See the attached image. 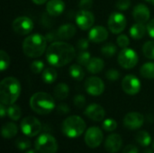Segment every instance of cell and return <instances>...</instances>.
Instances as JSON below:
<instances>
[{"mask_svg":"<svg viewBox=\"0 0 154 153\" xmlns=\"http://www.w3.org/2000/svg\"><path fill=\"white\" fill-rule=\"evenodd\" d=\"M76 56L75 48L65 41H56L51 43L46 50V59L51 66L61 68L70 63Z\"/></svg>","mask_w":154,"mask_h":153,"instance_id":"cell-1","label":"cell"},{"mask_svg":"<svg viewBox=\"0 0 154 153\" xmlns=\"http://www.w3.org/2000/svg\"><path fill=\"white\" fill-rule=\"evenodd\" d=\"M21 94V84L14 77L5 78L0 83V100L5 106L14 105Z\"/></svg>","mask_w":154,"mask_h":153,"instance_id":"cell-2","label":"cell"},{"mask_svg":"<svg viewBox=\"0 0 154 153\" xmlns=\"http://www.w3.org/2000/svg\"><path fill=\"white\" fill-rule=\"evenodd\" d=\"M47 40L39 33L26 37L23 42V53L29 58H39L47 50Z\"/></svg>","mask_w":154,"mask_h":153,"instance_id":"cell-3","label":"cell"},{"mask_svg":"<svg viewBox=\"0 0 154 153\" xmlns=\"http://www.w3.org/2000/svg\"><path fill=\"white\" fill-rule=\"evenodd\" d=\"M30 106L38 115H48L55 108V100L48 93L37 92L30 99Z\"/></svg>","mask_w":154,"mask_h":153,"instance_id":"cell-4","label":"cell"},{"mask_svg":"<svg viewBox=\"0 0 154 153\" xmlns=\"http://www.w3.org/2000/svg\"><path fill=\"white\" fill-rule=\"evenodd\" d=\"M61 130L64 135L69 138H78L86 130L85 121L79 115H71L67 117L61 125Z\"/></svg>","mask_w":154,"mask_h":153,"instance_id":"cell-5","label":"cell"},{"mask_svg":"<svg viewBox=\"0 0 154 153\" xmlns=\"http://www.w3.org/2000/svg\"><path fill=\"white\" fill-rule=\"evenodd\" d=\"M35 149L40 153H56L58 151V142L56 139L49 134H41L34 142Z\"/></svg>","mask_w":154,"mask_h":153,"instance_id":"cell-6","label":"cell"},{"mask_svg":"<svg viewBox=\"0 0 154 153\" xmlns=\"http://www.w3.org/2000/svg\"><path fill=\"white\" fill-rule=\"evenodd\" d=\"M22 133L28 137H34L38 135L42 128L41 122L34 116L24 117L20 124Z\"/></svg>","mask_w":154,"mask_h":153,"instance_id":"cell-7","label":"cell"},{"mask_svg":"<svg viewBox=\"0 0 154 153\" xmlns=\"http://www.w3.org/2000/svg\"><path fill=\"white\" fill-rule=\"evenodd\" d=\"M117 60L121 67L125 69H130L134 68L138 63V55L133 49L125 48L120 51Z\"/></svg>","mask_w":154,"mask_h":153,"instance_id":"cell-8","label":"cell"},{"mask_svg":"<svg viewBox=\"0 0 154 153\" xmlns=\"http://www.w3.org/2000/svg\"><path fill=\"white\" fill-rule=\"evenodd\" d=\"M126 24H127L126 18L121 13L118 12L112 13L108 17V21H107L108 29L114 34L121 33L125 29Z\"/></svg>","mask_w":154,"mask_h":153,"instance_id":"cell-9","label":"cell"},{"mask_svg":"<svg viewBox=\"0 0 154 153\" xmlns=\"http://www.w3.org/2000/svg\"><path fill=\"white\" fill-rule=\"evenodd\" d=\"M103 133L97 126L89 127L85 133V143L91 149L97 148L103 142Z\"/></svg>","mask_w":154,"mask_h":153,"instance_id":"cell-10","label":"cell"},{"mask_svg":"<svg viewBox=\"0 0 154 153\" xmlns=\"http://www.w3.org/2000/svg\"><path fill=\"white\" fill-rule=\"evenodd\" d=\"M12 28L17 34L27 35L33 29V22L27 16H20L14 20Z\"/></svg>","mask_w":154,"mask_h":153,"instance_id":"cell-11","label":"cell"},{"mask_svg":"<svg viewBox=\"0 0 154 153\" xmlns=\"http://www.w3.org/2000/svg\"><path fill=\"white\" fill-rule=\"evenodd\" d=\"M142 84L140 79L134 75H127L122 80V88L127 95L134 96L141 90Z\"/></svg>","mask_w":154,"mask_h":153,"instance_id":"cell-12","label":"cell"},{"mask_svg":"<svg viewBox=\"0 0 154 153\" xmlns=\"http://www.w3.org/2000/svg\"><path fill=\"white\" fill-rule=\"evenodd\" d=\"M86 91L93 96H101L105 90V84L103 80L97 77H90L85 82Z\"/></svg>","mask_w":154,"mask_h":153,"instance_id":"cell-13","label":"cell"},{"mask_svg":"<svg viewBox=\"0 0 154 153\" xmlns=\"http://www.w3.org/2000/svg\"><path fill=\"white\" fill-rule=\"evenodd\" d=\"M94 23L95 16L89 10H80L76 15V23L82 31L91 29Z\"/></svg>","mask_w":154,"mask_h":153,"instance_id":"cell-14","label":"cell"},{"mask_svg":"<svg viewBox=\"0 0 154 153\" xmlns=\"http://www.w3.org/2000/svg\"><path fill=\"white\" fill-rule=\"evenodd\" d=\"M144 124V116L138 112L128 113L124 118V124L129 130H137Z\"/></svg>","mask_w":154,"mask_h":153,"instance_id":"cell-15","label":"cell"},{"mask_svg":"<svg viewBox=\"0 0 154 153\" xmlns=\"http://www.w3.org/2000/svg\"><path fill=\"white\" fill-rule=\"evenodd\" d=\"M84 114L87 117H88L89 119L95 122H101L105 119V116H106L105 109L97 104L89 105L86 108Z\"/></svg>","mask_w":154,"mask_h":153,"instance_id":"cell-16","label":"cell"},{"mask_svg":"<svg viewBox=\"0 0 154 153\" xmlns=\"http://www.w3.org/2000/svg\"><path fill=\"white\" fill-rule=\"evenodd\" d=\"M108 37V31L104 26H94L90 29L88 32V39L92 42L99 43L105 41Z\"/></svg>","mask_w":154,"mask_h":153,"instance_id":"cell-17","label":"cell"},{"mask_svg":"<svg viewBox=\"0 0 154 153\" xmlns=\"http://www.w3.org/2000/svg\"><path fill=\"white\" fill-rule=\"evenodd\" d=\"M123 145V139L122 137L117 133H112L110 134L105 142V148L106 150L110 153L118 152Z\"/></svg>","mask_w":154,"mask_h":153,"instance_id":"cell-18","label":"cell"},{"mask_svg":"<svg viewBox=\"0 0 154 153\" xmlns=\"http://www.w3.org/2000/svg\"><path fill=\"white\" fill-rule=\"evenodd\" d=\"M133 15L136 23H145L149 21L151 13L147 5L143 4H139L134 6L133 11Z\"/></svg>","mask_w":154,"mask_h":153,"instance_id":"cell-19","label":"cell"},{"mask_svg":"<svg viewBox=\"0 0 154 153\" xmlns=\"http://www.w3.org/2000/svg\"><path fill=\"white\" fill-rule=\"evenodd\" d=\"M65 9V4L62 0H50L46 5V10L51 16L60 15Z\"/></svg>","mask_w":154,"mask_h":153,"instance_id":"cell-20","label":"cell"},{"mask_svg":"<svg viewBox=\"0 0 154 153\" xmlns=\"http://www.w3.org/2000/svg\"><path fill=\"white\" fill-rule=\"evenodd\" d=\"M76 32H77V28L72 23L62 24L57 31L59 39L63 41L71 39L76 34Z\"/></svg>","mask_w":154,"mask_h":153,"instance_id":"cell-21","label":"cell"},{"mask_svg":"<svg viewBox=\"0 0 154 153\" xmlns=\"http://www.w3.org/2000/svg\"><path fill=\"white\" fill-rule=\"evenodd\" d=\"M86 67L89 73L98 74L99 72H101L103 70V69L105 67V62L102 59L95 57V58H91V60H89V62L88 63V65Z\"/></svg>","mask_w":154,"mask_h":153,"instance_id":"cell-22","label":"cell"},{"mask_svg":"<svg viewBox=\"0 0 154 153\" xmlns=\"http://www.w3.org/2000/svg\"><path fill=\"white\" fill-rule=\"evenodd\" d=\"M146 31H147V27L144 25V23H135L130 28L129 33H130V35H131V37L133 39H134V40H141L145 35Z\"/></svg>","mask_w":154,"mask_h":153,"instance_id":"cell-23","label":"cell"},{"mask_svg":"<svg viewBox=\"0 0 154 153\" xmlns=\"http://www.w3.org/2000/svg\"><path fill=\"white\" fill-rule=\"evenodd\" d=\"M18 133V127L14 123H6L2 127V136L5 139H11Z\"/></svg>","mask_w":154,"mask_h":153,"instance_id":"cell-24","label":"cell"},{"mask_svg":"<svg viewBox=\"0 0 154 153\" xmlns=\"http://www.w3.org/2000/svg\"><path fill=\"white\" fill-rule=\"evenodd\" d=\"M69 86L67 84H65V83H60V84H58L54 87V90H53L54 96L58 100H64L69 96Z\"/></svg>","mask_w":154,"mask_h":153,"instance_id":"cell-25","label":"cell"},{"mask_svg":"<svg viewBox=\"0 0 154 153\" xmlns=\"http://www.w3.org/2000/svg\"><path fill=\"white\" fill-rule=\"evenodd\" d=\"M69 76L77 81L83 80V78L85 77V72H84L82 67L80 66V64L79 65V64L71 65L69 69Z\"/></svg>","mask_w":154,"mask_h":153,"instance_id":"cell-26","label":"cell"},{"mask_svg":"<svg viewBox=\"0 0 154 153\" xmlns=\"http://www.w3.org/2000/svg\"><path fill=\"white\" fill-rule=\"evenodd\" d=\"M58 74L53 68H47L42 72V78L47 84H52L57 79Z\"/></svg>","mask_w":154,"mask_h":153,"instance_id":"cell-27","label":"cell"},{"mask_svg":"<svg viewBox=\"0 0 154 153\" xmlns=\"http://www.w3.org/2000/svg\"><path fill=\"white\" fill-rule=\"evenodd\" d=\"M140 73L142 77L144 78L147 79L154 78V62L144 63L140 69Z\"/></svg>","mask_w":154,"mask_h":153,"instance_id":"cell-28","label":"cell"},{"mask_svg":"<svg viewBox=\"0 0 154 153\" xmlns=\"http://www.w3.org/2000/svg\"><path fill=\"white\" fill-rule=\"evenodd\" d=\"M136 142L143 147H148L152 142V137L146 131H140L135 136Z\"/></svg>","mask_w":154,"mask_h":153,"instance_id":"cell-29","label":"cell"},{"mask_svg":"<svg viewBox=\"0 0 154 153\" xmlns=\"http://www.w3.org/2000/svg\"><path fill=\"white\" fill-rule=\"evenodd\" d=\"M7 115L9 116L10 119H12L14 121H18L21 118V115H22L21 108L18 106L14 105V104L11 105V106H8Z\"/></svg>","mask_w":154,"mask_h":153,"instance_id":"cell-30","label":"cell"},{"mask_svg":"<svg viewBox=\"0 0 154 153\" xmlns=\"http://www.w3.org/2000/svg\"><path fill=\"white\" fill-rule=\"evenodd\" d=\"M143 55L150 60H154V41H146L143 46Z\"/></svg>","mask_w":154,"mask_h":153,"instance_id":"cell-31","label":"cell"},{"mask_svg":"<svg viewBox=\"0 0 154 153\" xmlns=\"http://www.w3.org/2000/svg\"><path fill=\"white\" fill-rule=\"evenodd\" d=\"M117 51V48L116 46L112 43V42H109V43H106L105 45L102 46L101 48V52L104 56L106 57H113Z\"/></svg>","mask_w":154,"mask_h":153,"instance_id":"cell-32","label":"cell"},{"mask_svg":"<svg viewBox=\"0 0 154 153\" xmlns=\"http://www.w3.org/2000/svg\"><path fill=\"white\" fill-rule=\"evenodd\" d=\"M76 60H77V62L80 64L81 66H87L89 60H91V55L88 51L82 50L77 55Z\"/></svg>","mask_w":154,"mask_h":153,"instance_id":"cell-33","label":"cell"},{"mask_svg":"<svg viewBox=\"0 0 154 153\" xmlns=\"http://www.w3.org/2000/svg\"><path fill=\"white\" fill-rule=\"evenodd\" d=\"M10 64V58L9 55L5 51V50H1L0 51V69L2 71L5 70L6 69H8Z\"/></svg>","mask_w":154,"mask_h":153,"instance_id":"cell-34","label":"cell"},{"mask_svg":"<svg viewBox=\"0 0 154 153\" xmlns=\"http://www.w3.org/2000/svg\"><path fill=\"white\" fill-rule=\"evenodd\" d=\"M102 127L106 132H113L117 128V123L116 120L112 118H108V119L104 120L102 124Z\"/></svg>","mask_w":154,"mask_h":153,"instance_id":"cell-35","label":"cell"},{"mask_svg":"<svg viewBox=\"0 0 154 153\" xmlns=\"http://www.w3.org/2000/svg\"><path fill=\"white\" fill-rule=\"evenodd\" d=\"M31 142L26 138H19L15 141V146L19 151H25L31 148Z\"/></svg>","mask_w":154,"mask_h":153,"instance_id":"cell-36","label":"cell"},{"mask_svg":"<svg viewBox=\"0 0 154 153\" xmlns=\"http://www.w3.org/2000/svg\"><path fill=\"white\" fill-rule=\"evenodd\" d=\"M44 62L40 60H33L31 64V70L32 73L34 74H40L42 73L44 69Z\"/></svg>","mask_w":154,"mask_h":153,"instance_id":"cell-37","label":"cell"},{"mask_svg":"<svg viewBox=\"0 0 154 153\" xmlns=\"http://www.w3.org/2000/svg\"><path fill=\"white\" fill-rule=\"evenodd\" d=\"M116 43L118 44V46L122 49H125L129 46L130 44V40L127 37V35L125 34H121L117 37L116 39Z\"/></svg>","mask_w":154,"mask_h":153,"instance_id":"cell-38","label":"cell"},{"mask_svg":"<svg viewBox=\"0 0 154 153\" xmlns=\"http://www.w3.org/2000/svg\"><path fill=\"white\" fill-rule=\"evenodd\" d=\"M106 77L108 80L114 82V81H116L120 78V72L117 70V69H111L109 70L106 71Z\"/></svg>","mask_w":154,"mask_h":153,"instance_id":"cell-39","label":"cell"},{"mask_svg":"<svg viewBox=\"0 0 154 153\" xmlns=\"http://www.w3.org/2000/svg\"><path fill=\"white\" fill-rule=\"evenodd\" d=\"M116 6L120 11H126L131 6V1L130 0H118L116 4Z\"/></svg>","mask_w":154,"mask_h":153,"instance_id":"cell-40","label":"cell"},{"mask_svg":"<svg viewBox=\"0 0 154 153\" xmlns=\"http://www.w3.org/2000/svg\"><path fill=\"white\" fill-rule=\"evenodd\" d=\"M74 105L78 108H82L86 105V98L82 95H77L74 97Z\"/></svg>","mask_w":154,"mask_h":153,"instance_id":"cell-41","label":"cell"},{"mask_svg":"<svg viewBox=\"0 0 154 153\" xmlns=\"http://www.w3.org/2000/svg\"><path fill=\"white\" fill-rule=\"evenodd\" d=\"M94 4L93 0H80L79 3V6L80 10H89L92 8Z\"/></svg>","mask_w":154,"mask_h":153,"instance_id":"cell-42","label":"cell"},{"mask_svg":"<svg viewBox=\"0 0 154 153\" xmlns=\"http://www.w3.org/2000/svg\"><path fill=\"white\" fill-rule=\"evenodd\" d=\"M89 40V39H88ZM86 38H81L78 41V48L81 50H86L89 47V41Z\"/></svg>","mask_w":154,"mask_h":153,"instance_id":"cell-43","label":"cell"},{"mask_svg":"<svg viewBox=\"0 0 154 153\" xmlns=\"http://www.w3.org/2000/svg\"><path fill=\"white\" fill-rule=\"evenodd\" d=\"M70 109L67 104H60L57 107V113L60 115H67Z\"/></svg>","mask_w":154,"mask_h":153,"instance_id":"cell-44","label":"cell"},{"mask_svg":"<svg viewBox=\"0 0 154 153\" xmlns=\"http://www.w3.org/2000/svg\"><path fill=\"white\" fill-rule=\"evenodd\" d=\"M47 41H56L58 39H59V36H58V32H48L45 36Z\"/></svg>","mask_w":154,"mask_h":153,"instance_id":"cell-45","label":"cell"},{"mask_svg":"<svg viewBox=\"0 0 154 153\" xmlns=\"http://www.w3.org/2000/svg\"><path fill=\"white\" fill-rule=\"evenodd\" d=\"M123 153H139V150H138V148L135 145L130 144V145H127L124 149Z\"/></svg>","mask_w":154,"mask_h":153,"instance_id":"cell-46","label":"cell"},{"mask_svg":"<svg viewBox=\"0 0 154 153\" xmlns=\"http://www.w3.org/2000/svg\"><path fill=\"white\" fill-rule=\"evenodd\" d=\"M147 32L149 35L154 39V19H152L148 23H147Z\"/></svg>","mask_w":154,"mask_h":153,"instance_id":"cell-47","label":"cell"},{"mask_svg":"<svg viewBox=\"0 0 154 153\" xmlns=\"http://www.w3.org/2000/svg\"><path fill=\"white\" fill-rule=\"evenodd\" d=\"M5 115H7V108H5V105L1 103V105H0V115L2 118H4L5 116Z\"/></svg>","mask_w":154,"mask_h":153,"instance_id":"cell-48","label":"cell"},{"mask_svg":"<svg viewBox=\"0 0 154 153\" xmlns=\"http://www.w3.org/2000/svg\"><path fill=\"white\" fill-rule=\"evenodd\" d=\"M34 4H36V5H43V4H45L48 0H32Z\"/></svg>","mask_w":154,"mask_h":153,"instance_id":"cell-49","label":"cell"},{"mask_svg":"<svg viewBox=\"0 0 154 153\" xmlns=\"http://www.w3.org/2000/svg\"><path fill=\"white\" fill-rule=\"evenodd\" d=\"M25 153H37V151H36V149H35V150L29 149V150H27V151H26V152Z\"/></svg>","mask_w":154,"mask_h":153,"instance_id":"cell-50","label":"cell"},{"mask_svg":"<svg viewBox=\"0 0 154 153\" xmlns=\"http://www.w3.org/2000/svg\"><path fill=\"white\" fill-rule=\"evenodd\" d=\"M143 153H154V152L152 149H146V150L143 151Z\"/></svg>","mask_w":154,"mask_h":153,"instance_id":"cell-51","label":"cell"},{"mask_svg":"<svg viewBox=\"0 0 154 153\" xmlns=\"http://www.w3.org/2000/svg\"><path fill=\"white\" fill-rule=\"evenodd\" d=\"M146 1H147L148 3H152V0H146Z\"/></svg>","mask_w":154,"mask_h":153,"instance_id":"cell-52","label":"cell"},{"mask_svg":"<svg viewBox=\"0 0 154 153\" xmlns=\"http://www.w3.org/2000/svg\"><path fill=\"white\" fill-rule=\"evenodd\" d=\"M152 4L154 5V0H152Z\"/></svg>","mask_w":154,"mask_h":153,"instance_id":"cell-53","label":"cell"},{"mask_svg":"<svg viewBox=\"0 0 154 153\" xmlns=\"http://www.w3.org/2000/svg\"><path fill=\"white\" fill-rule=\"evenodd\" d=\"M152 147H153V149H154V141H153V143H152Z\"/></svg>","mask_w":154,"mask_h":153,"instance_id":"cell-54","label":"cell"}]
</instances>
